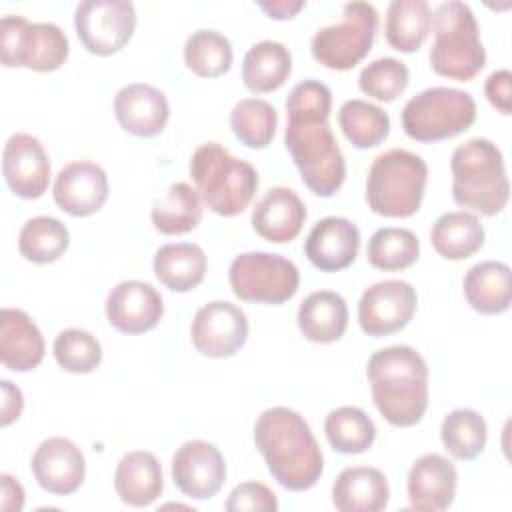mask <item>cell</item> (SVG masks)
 Wrapping results in <instances>:
<instances>
[{
	"label": "cell",
	"mask_w": 512,
	"mask_h": 512,
	"mask_svg": "<svg viewBox=\"0 0 512 512\" xmlns=\"http://www.w3.org/2000/svg\"><path fill=\"white\" fill-rule=\"evenodd\" d=\"M332 92L320 80L298 82L286 98L284 144L306 188L330 198L344 184V154L330 128Z\"/></svg>",
	"instance_id": "1"
},
{
	"label": "cell",
	"mask_w": 512,
	"mask_h": 512,
	"mask_svg": "<svg viewBox=\"0 0 512 512\" xmlns=\"http://www.w3.org/2000/svg\"><path fill=\"white\" fill-rule=\"evenodd\" d=\"M254 444L266 460L272 478L292 492L312 488L324 472L320 446L296 410L274 406L254 424Z\"/></svg>",
	"instance_id": "2"
},
{
	"label": "cell",
	"mask_w": 512,
	"mask_h": 512,
	"mask_svg": "<svg viewBox=\"0 0 512 512\" xmlns=\"http://www.w3.org/2000/svg\"><path fill=\"white\" fill-rule=\"evenodd\" d=\"M372 400L386 422L398 428L416 426L428 408V366L418 350L406 344L376 350L366 366Z\"/></svg>",
	"instance_id": "3"
},
{
	"label": "cell",
	"mask_w": 512,
	"mask_h": 512,
	"mask_svg": "<svg viewBox=\"0 0 512 512\" xmlns=\"http://www.w3.org/2000/svg\"><path fill=\"white\" fill-rule=\"evenodd\" d=\"M452 198L458 206L482 216L500 214L510 196L504 156L488 138H470L450 158Z\"/></svg>",
	"instance_id": "4"
},
{
	"label": "cell",
	"mask_w": 512,
	"mask_h": 512,
	"mask_svg": "<svg viewBox=\"0 0 512 512\" xmlns=\"http://www.w3.org/2000/svg\"><path fill=\"white\" fill-rule=\"evenodd\" d=\"M188 172L204 204L218 216H238L258 190L256 168L218 142L200 144L190 158Z\"/></svg>",
	"instance_id": "5"
},
{
	"label": "cell",
	"mask_w": 512,
	"mask_h": 512,
	"mask_svg": "<svg viewBox=\"0 0 512 512\" xmlns=\"http://www.w3.org/2000/svg\"><path fill=\"white\" fill-rule=\"evenodd\" d=\"M432 26L430 68L450 80H472L486 64V50L472 8L458 0L442 2L434 10Z\"/></svg>",
	"instance_id": "6"
},
{
	"label": "cell",
	"mask_w": 512,
	"mask_h": 512,
	"mask_svg": "<svg viewBox=\"0 0 512 512\" xmlns=\"http://www.w3.org/2000/svg\"><path fill=\"white\" fill-rule=\"evenodd\" d=\"M428 182L422 156L392 148L374 158L366 176L368 208L386 218H408L418 212Z\"/></svg>",
	"instance_id": "7"
},
{
	"label": "cell",
	"mask_w": 512,
	"mask_h": 512,
	"mask_svg": "<svg viewBox=\"0 0 512 512\" xmlns=\"http://www.w3.org/2000/svg\"><path fill=\"white\" fill-rule=\"evenodd\" d=\"M402 128L418 142H440L468 130L476 120L474 98L458 88L432 86L402 108Z\"/></svg>",
	"instance_id": "8"
},
{
	"label": "cell",
	"mask_w": 512,
	"mask_h": 512,
	"mask_svg": "<svg viewBox=\"0 0 512 512\" xmlns=\"http://www.w3.org/2000/svg\"><path fill=\"white\" fill-rule=\"evenodd\" d=\"M70 54L68 38L52 22L30 24L24 16L6 14L0 22V58L8 68L36 72L58 70Z\"/></svg>",
	"instance_id": "9"
},
{
	"label": "cell",
	"mask_w": 512,
	"mask_h": 512,
	"mask_svg": "<svg viewBox=\"0 0 512 512\" xmlns=\"http://www.w3.org/2000/svg\"><path fill=\"white\" fill-rule=\"evenodd\" d=\"M376 30V8L370 2H348L338 24L324 26L312 36V58L330 70H350L370 52Z\"/></svg>",
	"instance_id": "10"
},
{
	"label": "cell",
	"mask_w": 512,
	"mask_h": 512,
	"mask_svg": "<svg viewBox=\"0 0 512 512\" xmlns=\"http://www.w3.org/2000/svg\"><path fill=\"white\" fill-rule=\"evenodd\" d=\"M232 292L244 302L282 304L298 292L296 264L272 252H242L228 270Z\"/></svg>",
	"instance_id": "11"
},
{
	"label": "cell",
	"mask_w": 512,
	"mask_h": 512,
	"mask_svg": "<svg viewBox=\"0 0 512 512\" xmlns=\"http://www.w3.org/2000/svg\"><path fill=\"white\" fill-rule=\"evenodd\" d=\"M82 46L96 56L120 52L134 34L136 10L128 0H84L74 14Z\"/></svg>",
	"instance_id": "12"
},
{
	"label": "cell",
	"mask_w": 512,
	"mask_h": 512,
	"mask_svg": "<svg viewBox=\"0 0 512 512\" xmlns=\"http://www.w3.org/2000/svg\"><path fill=\"white\" fill-rule=\"evenodd\" d=\"M416 290L404 280H382L368 286L358 302V324L364 334L380 338L402 330L416 312Z\"/></svg>",
	"instance_id": "13"
},
{
	"label": "cell",
	"mask_w": 512,
	"mask_h": 512,
	"mask_svg": "<svg viewBox=\"0 0 512 512\" xmlns=\"http://www.w3.org/2000/svg\"><path fill=\"white\" fill-rule=\"evenodd\" d=\"M194 348L208 358H230L248 340V318L244 310L226 300L204 304L190 324Z\"/></svg>",
	"instance_id": "14"
},
{
	"label": "cell",
	"mask_w": 512,
	"mask_h": 512,
	"mask_svg": "<svg viewBox=\"0 0 512 512\" xmlns=\"http://www.w3.org/2000/svg\"><path fill=\"white\" fill-rule=\"evenodd\" d=\"M172 480L184 496L208 500L226 480L224 456L210 442L188 440L172 456Z\"/></svg>",
	"instance_id": "15"
},
{
	"label": "cell",
	"mask_w": 512,
	"mask_h": 512,
	"mask_svg": "<svg viewBox=\"0 0 512 512\" xmlns=\"http://www.w3.org/2000/svg\"><path fill=\"white\" fill-rule=\"evenodd\" d=\"M2 174L18 198H40L50 182V160L42 142L26 132L12 134L2 152Z\"/></svg>",
	"instance_id": "16"
},
{
	"label": "cell",
	"mask_w": 512,
	"mask_h": 512,
	"mask_svg": "<svg viewBox=\"0 0 512 512\" xmlns=\"http://www.w3.org/2000/svg\"><path fill=\"white\" fill-rule=\"evenodd\" d=\"M162 314L160 292L142 280H124L106 296V318L122 334H144L158 326Z\"/></svg>",
	"instance_id": "17"
},
{
	"label": "cell",
	"mask_w": 512,
	"mask_h": 512,
	"mask_svg": "<svg viewBox=\"0 0 512 512\" xmlns=\"http://www.w3.org/2000/svg\"><path fill=\"white\" fill-rule=\"evenodd\" d=\"M30 468L38 486L54 496L74 494L86 476L82 450L60 436L48 438L36 448Z\"/></svg>",
	"instance_id": "18"
},
{
	"label": "cell",
	"mask_w": 512,
	"mask_h": 512,
	"mask_svg": "<svg viewBox=\"0 0 512 512\" xmlns=\"http://www.w3.org/2000/svg\"><path fill=\"white\" fill-rule=\"evenodd\" d=\"M52 194L60 210L84 218L98 212L108 200V176L96 162L76 160L58 172Z\"/></svg>",
	"instance_id": "19"
},
{
	"label": "cell",
	"mask_w": 512,
	"mask_h": 512,
	"mask_svg": "<svg viewBox=\"0 0 512 512\" xmlns=\"http://www.w3.org/2000/svg\"><path fill=\"white\" fill-rule=\"evenodd\" d=\"M458 486L456 466L442 454H422L408 472L410 508L418 512H440L452 506Z\"/></svg>",
	"instance_id": "20"
},
{
	"label": "cell",
	"mask_w": 512,
	"mask_h": 512,
	"mask_svg": "<svg viewBox=\"0 0 512 512\" xmlns=\"http://www.w3.org/2000/svg\"><path fill=\"white\" fill-rule=\"evenodd\" d=\"M358 248L360 230L350 220L338 216L318 220L304 242V254L322 272L348 268L356 260Z\"/></svg>",
	"instance_id": "21"
},
{
	"label": "cell",
	"mask_w": 512,
	"mask_h": 512,
	"mask_svg": "<svg viewBox=\"0 0 512 512\" xmlns=\"http://www.w3.org/2000/svg\"><path fill=\"white\" fill-rule=\"evenodd\" d=\"M118 124L132 136L152 138L166 128L170 106L166 96L144 82L122 86L114 96Z\"/></svg>",
	"instance_id": "22"
},
{
	"label": "cell",
	"mask_w": 512,
	"mask_h": 512,
	"mask_svg": "<svg viewBox=\"0 0 512 512\" xmlns=\"http://www.w3.org/2000/svg\"><path fill=\"white\" fill-rule=\"evenodd\" d=\"M306 220V206L300 196L284 186L270 188L252 210L254 232L274 244L294 240Z\"/></svg>",
	"instance_id": "23"
},
{
	"label": "cell",
	"mask_w": 512,
	"mask_h": 512,
	"mask_svg": "<svg viewBox=\"0 0 512 512\" xmlns=\"http://www.w3.org/2000/svg\"><path fill=\"white\" fill-rule=\"evenodd\" d=\"M44 358V338L34 320L18 308L0 314V362L12 372L34 370Z\"/></svg>",
	"instance_id": "24"
},
{
	"label": "cell",
	"mask_w": 512,
	"mask_h": 512,
	"mask_svg": "<svg viewBox=\"0 0 512 512\" xmlns=\"http://www.w3.org/2000/svg\"><path fill=\"white\" fill-rule=\"evenodd\" d=\"M388 500V480L372 466L344 468L332 484V504L340 512H380Z\"/></svg>",
	"instance_id": "25"
},
{
	"label": "cell",
	"mask_w": 512,
	"mask_h": 512,
	"mask_svg": "<svg viewBox=\"0 0 512 512\" xmlns=\"http://www.w3.org/2000/svg\"><path fill=\"white\" fill-rule=\"evenodd\" d=\"M114 488L128 506H150L162 494V466L152 452L132 450L124 454L114 472Z\"/></svg>",
	"instance_id": "26"
},
{
	"label": "cell",
	"mask_w": 512,
	"mask_h": 512,
	"mask_svg": "<svg viewBox=\"0 0 512 512\" xmlns=\"http://www.w3.org/2000/svg\"><path fill=\"white\" fill-rule=\"evenodd\" d=\"M464 296L472 310L480 314H502L512 302L510 266L498 260L474 264L464 276Z\"/></svg>",
	"instance_id": "27"
},
{
	"label": "cell",
	"mask_w": 512,
	"mask_h": 512,
	"mask_svg": "<svg viewBox=\"0 0 512 512\" xmlns=\"http://www.w3.org/2000/svg\"><path fill=\"white\" fill-rule=\"evenodd\" d=\"M296 320L306 340L330 344L340 340L348 328V306L338 292L318 290L304 298Z\"/></svg>",
	"instance_id": "28"
},
{
	"label": "cell",
	"mask_w": 512,
	"mask_h": 512,
	"mask_svg": "<svg viewBox=\"0 0 512 512\" xmlns=\"http://www.w3.org/2000/svg\"><path fill=\"white\" fill-rule=\"evenodd\" d=\"M154 276L172 292L194 290L206 274V254L198 244H164L154 254Z\"/></svg>",
	"instance_id": "29"
},
{
	"label": "cell",
	"mask_w": 512,
	"mask_h": 512,
	"mask_svg": "<svg viewBox=\"0 0 512 512\" xmlns=\"http://www.w3.org/2000/svg\"><path fill=\"white\" fill-rule=\"evenodd\" d=\"M484 226L472 212L442 214L430 230L434 250L446 260H466L484 246Z\"/></svg>",
	"instance_id": "30"
},
{
	"label": "cell",
	"mask_w": 512,
	"mask_h": 512,
	"mask_svg": "<svg viewBox=\"0 0 512 512\" xmlns=\"http://www.w3.org/2000/svg\"><path fill=\"white\" fill-rule=\"evenodd\" d=\"M292 72L290 50L274 40L254 44L242 62V82L254 94L274 92L288 80Z\"/></svg>",
	"instance_id": "31"
},
{
	"label": "cell",
	"mask_w": 512,
	"mask_h": 512,
	"mask_svg": "<svg viewBox=\"0 0 512 512\" xmlns=\"http://www.w3.org/2000/svg\"><path fill=\"white\" fill-rule=\"evenodd\" d=\"M432 10L426 0H392L386 10V42L404 54L416 52L430 34Z\"/></svg>",
	"instance_id": "32"
},
{
	"label": "cell",
	"mask_w": 512,
	"mask_h": 512,
	"mask_svg": "<svg viewBox=\"0 0 512 512\" xmlns=\"http://www.w3.org/2000/svg\"><path fill=\"white\" fill-rule=\"evenodd\" d=\"M152 224L160 234L180 236L192 232L202 220V202L198 190L188 182H174L150 212Z\"/></svg>",
	"instance_id": "33"
},
{
	"label": "cell",
	"mask_w": 512,
	"mask_h": 512,
	"mask_svg": "<svg viewBox=\"0 0 512 512\" xmlns=\"http://www.w3.org/2000/svg\"><path fill=\"white\" fill-rule=\"evenodd\" d=\"M338 126L348 142L360 150L382 144L390 134V116L376 104L352 98L338 110Z\"/></svg>",
	"instance_id": "34"
},
{
	"label": "cell",
	"mask_w": 512,
	"mask_h": 512,
	"mask_svg": "<svg viewBox=\"0 0 512 512\" xmlns=\"http://www.w3.org/2000/svg\"><path fill=\"white\" fill-rule=\"evenodd\" d=\"M328 444L340 454H362L376 440V426L370 416L356 406H340L324 420Z\"/></svg>",
	"instance_id": "35"
},
{
	"label": "cell",
	"mask_w": 512,
	"mask_h": 512,
	"mask_svg": "<svg viewBox=\"0 0 512 512\" xmlns=\"http://www.w3.org/2000/svg\"><path fill=\"white\" fill-rule=\"evenodd\" d=\"M70 246L68 228L52 216L30 218L18 234L20 254L34 264H48L58 260Z\"/></svg>",
	"instance_id": "36"
},
{
	"label": "cell",
	"mask_w": 512,
	"mask_h": 512,
	"mask_svg": "<svg viewBox=\"0 0 512 512\" xmlns=\"http://www.w3.org/2000/svg\"><path fill=\"white\" fill-rule=\"evenodd\" d=\"M440 438L452 458L474 460L486 446L488 428L476 410L456 408L444 416Z\"/></svg>",
	"instance_id": "37"
},
{
	"label": "cell",
	"mask_w": 512,
	"mask_h": 512,
	"mask_svg": "<svg viewBox=\"0 0 512 512\" xmlns=\"http://www.w3.org/2000/svg\"><path fill=\"white\" fill-rule=\"evenodd\" d=\"M420 256L418 236L408 228L386 226L376 230L366 248L368 262L384 272L410 268Z\"/></svg>",
	"instance_id": "38"
},
{
	"label": "cell",
	"mask_w": 512,
	"mask_h": 512,
	"mask_svg": "<svg viewBox=\"0 0 512 512\" xmlns=\"http://www.w3.org/2000/svg\"><path fill=\"white\" fill-rule=\"evenodd\" d=\"M230 40L216 30H196L184 44V62L200 78H218L232 66Z\"/></svg>",
	"instance_id": "39"
},
{
	"label": "cell",
	"mask_w": 512,
	"mask_h": 512,
	"mask_svg": "<svg viewBox=\"0 0 512 512\" xmlns=\"http://www.w3.org/2000/svg\"><path fill=\"white\" fill-rule=\"evenodd\" d=\"M276 126L278 112L262 98H244L230 112V128L248 148H266L276 134Z\"/></svg>",
	"instance_id": "40"
},
{
	"label": "cell",
	"mask_w": 512,
	"mask_h": 512,
	"mask_svg": "<svg viewBox=\"0 0 512 512\" xmlns=\"http://www.w3.org/2000/svg\"><path fill=\"white\" fill-rule=\"evenodd\" d=\"M58 366L72 374H88L102 362V346L88 330L66 328L54 340Z\"/></svg>",
	"instance_id": "41"
},
{
	"label": "cell",
	"mask_w": 512,
	"mask_h": 512,
	"mask_svg": "<svg viewBox=\"0 0 512 512\" xmlns=\"http://www.w3.org/2000/svg\"><path fill=\"white\" fill-rule=\"evenodd\" d=\"M410 72L404 62L396 58H376L366 64L358 76V86L364 94L380 102L396 100L408 86Z\"/></svg>",
	"instance_id": "42"
},
{
	"label": "cell",
	"mask_w": 512,
	"mask_h": 512,
	"mask_svg": "<svg viewBox=\"0 0 512 512\" xmlns=\"http://www.w3.org/2000/svg\"><path fill=\"white\" fill-rule=\"evenodd\" d=\"M228 512H276L278 500L276 494L262 482H242L238 484L226 500Z\"/></svg>",
	"instance_id": "43"
},
{
	"label": "cell",
	"mask_w": 512,
	"mask_h": 512,
	"mask_svg": "<svg viewBox=\"0 0 512 512\" xmlns=\"http://www.w3.org/2000/svg\"><path fill=\"white\" fill-rule=\"evenodd\" d=\"M510 86H512V74L508 70H496L486 78L484 84V94L488 102L504 116L510 114L512 104H510Z\"/></svg>",
	"instance_id": "44"
},
{
	"label": "cell",
	"mask_w": 512,
	"mask_h": 512,
	"mask_svg": "<svg viewBox=\"0 0 512 512\" xmlns=\"http://www.w3.org/2000/svg\"><path fill=\"white\" fill-rule=\"evenodd\" d=\"M0 388H2V418H0V424L8 426V424H12L14 420L20 418L22 408H24V398H22L20 388L14 386L10 380H2Z\"/></svg>",
	"instance_id": "45"
},
{
	"label": "cell",
	"mask_w": 512,
	"mask_h": 512,
	"mask_svg": "<svg viewBox=\"0 0 512 512\" xmlns=\"http://www.w3.org/2000/svg\"><path fill=\"white\" fill-rule=\"evenodd\" d=\"M24 506V488L22 484L10 476H0V508L4 512H20Z\"/></svg>",
	"instance_id": "46"
},
{
	"label": "cell",
	"mask_w": 512,
	"mask_h": 512,
	"mask_svg": "<svg viewBox=\"0 0 512 512\" xmlns=\"http://www.w3.org/2000/svg\"><path fill=\"white\" fill-rule=\"evenodd\" d=\"M258 6L274 20L294 18L306 4L302 0H274V2H258Z\"/></svg>",
	"instance_id": "47"
}]
</instances>
